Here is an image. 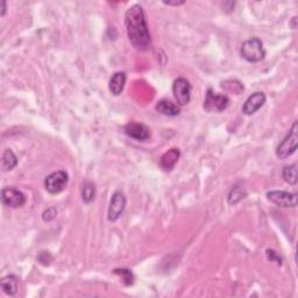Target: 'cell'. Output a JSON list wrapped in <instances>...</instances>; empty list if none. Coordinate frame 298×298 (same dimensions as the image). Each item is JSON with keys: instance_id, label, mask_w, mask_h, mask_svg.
Returning a JSON list of instances; mask_svg holds the SVG:
<instances>
[{"instance_id": "30bf717a", "label": "cell", "mask_w": 298, "mask_h": 298, "mask_svg": "<svg viewBox=\"0 0 298 298\" xmlns=\"http://www.w3.org/2000/svg\"><path fill=\"white\" fill-rule=\"evenodd\" d=\"M125 133L137 141H146L150 138V129L144 124L129 122L125 126Z\"/></svg>"}, {"instance_id": "7402d4cb", "label": "cell", "mask_w": 298, "mask_h": 298, "mask_svg": "<svg viewBox=\"0 0 298 298\" xmlns=\"http://www.w3.org/2000/svg\"><path fill=\"white\" fill-rule=\"evenodd\" d=\"M267 254H268L269 259L272 260V261H276L277 263H279V264H281V263H282V262H281V259H280V256H277V254H276L275 250H273V249H268V250H267Z\"/></svg>"}, {"instance_id": "7c38bea8", "label": "cell", "mask_w": 298, "mask_h": 298, "mask_svg": "<svg viewBox=\"0 0 298 298\" xmlns=\"http://www.w3.org/2000/svg\"><path fill=\"white\" fill-rule=\"evenodd\" d=\"M180 156H181V152L180 149L177 148H173L167 152L165 154L162 155L161 160H160V165L161 168L165 170V172H170L176 163L180 160Z\"/></svg>"}, {"instance_id": "2e32d148", "label": "cell", "mask_w": 298, "mask_h": 298, "mask_svg": "<svg viewBox=\"0 0 298 298\" xmlns=\"http://www.w3.org/2000/svg\"><path fill=\"white\" fill-rule=\"evenodd\" d=\"M282 176L283 180L291 185H296L298 181V173H297V165L290 164L285 165L283 170H282Z\"/></svg>"}, {"instance_id": "8992f818", "label": "cell", "mask_w": 298, "mask_h": 298, "mask_svg": "<svg viewBox=\"0 0 298 298\" xmlns=\"http://www.w3.org/2000/svg\"><path fill=\"white\" fill-rule=\"evenodd\" d=\"M191 90L192 86L188 79L180 77L174 82L173 93L178 105L185 106L189 104L190 99H191Z\"/></svg>"}, {"instance_id": "277c9868", "label": "cell", "mask_w": 298, "mask_h": 298, "mask_svg": "<svg viewBox=\"0 0 298 298\" xmlns=\"http://www.w3.org/2000/svg\"><path fill=\"white\" fill-rule=\"evenodd\" d=\"M68 182H69L68 174L64 170H58V172L51 173L46 177L45 188L49 193L56 194L62 192L67 188Z\"/></svg>"}, {"instance_id": "9a60e30c", "label": "cell", "mask_w": 298, "mask_h": 298, "mask_svg": "<svg viewBox=\"0 0 298 298\" xmlns=\"http://www.w3.org/2000/svg\"><path fill=\"white\" fill-rule=\"evenodd\" d=\"M4 292L9 296H14L18 292V279L14 275H7L0 281Z\"/></svg>"}, {"instance_id": "e0dca14e", "label": "cell", "mask_w": 298, "mask_h": 298, "mask_svg": "<svg viewBox=\"0 0 298 298\" xmlns=\"http://www.w3.org/2000/svg\"><path fill=\"white\" fill-rule=\"evenodd\" d=\"M17 164H18V158L13 153V150L6 149L3 154V169L5 170V172H10V170L15 168V165Z\"/></svg>"}, {"instance_id": "ac0fdd59", "label": "cell", "mask_w": 298, "mask_h": 298, "mask_svg": "<svg viewBox=\"0 0 298 298\" xmlns=\"http://www.w3.org/2000/svg\"><path fill=\"white\" fill-rule=\"evenodd\" d=\"M94 197H96V186L92 182L90 181H86L84 182V184H83V189H82V200L86 204H89V203L92 202L94 200Z\"/></svg>"}, {"instance_id": "603a6c76", "label": "cell", "mask_w": 298, "mask_h": 298, "mask_svg": "<svg viewBox=\"0 0 298 298\" xmlns=\"http://www.w3.org/2000/svg\"><path fill=\"white\" fill-rule=\"evenodd\" d=\"M165 5H174V6H178V5H183L184 4V2H164Z\"/></svg>"}, {"instance_id": "cb8c5ba5", "label": "cell", "mask_w": 298, "mask_h": 298, "mask_svg": "<svg viewBox=\"0 0 298 298\" xmlns=\"http://www.w3.org/2000/svg\"><path fill=\"white\" fill-rule=\"evenodd\" d=\"M6 13V3L2 2V17H4Z\"/></svg>"}, {"instance_id": "7a4b0ae2", "label": "cell", "mask_w": 298, "mask_h": 298, "mask_svg": "<svg viewBox=\"0 0 298 298\" xmlns=\"http://www.w3.org/2000/svg\"><path fill=\"white\" fill-rule=\"evenodd\" d=\"M240 54L242 58L249 63L260 62L266 56V50L263 48V43L260 39L253 38L245 41L241 46Z\"/></svg>"}, {"instance_id": "52a82bcc", "label": "cell", "mask_w": 298, "mask_h": 298, "mask_svg": "<svg viewBox=\"0 0 298 298\" xmlns=\"http://www.w3.org/2000/svg\"><path fill=\"white\" fill-rule=\"evenodd\" d=\"M267 198L274 204L280 206V208H296L298 203V197L296 193L288 192V191H279V190H274V191L267 192Z\"/></svg>"}, {"instance_id": "4fadbf2b", "label": "cell", "mask_w": 298, "mask_h": 298, "mask_svg": "<svg viewBox=\"0 0 298 298\" xmlns=\"http://www.w3.org/2000/svg\"><path fill=\"white\" fill-rule=\"evenodd\" d=\"M126 79H127L126 74L122 73V71H118V73H116L112 77H111L109 86H110V91L114 94V96H119V94L124 91Z\"/></svg>"}, {"instance_id": "5bb4252c", "label": "cell", "mask_w": 298, "mask_h": 298, "mask_svg": "<svg viewBox=\"0 0 298 298\" xmlns=\"http://www.w3.org/2000/svg\"><path fill=\"white\" fill-rule=\"evenodd\" d=\"M156 111L160 112L163 116L168 117H176L180 114L181 110L176 104H174L173 102L167 101V99H162L156 104Z\"/></svg>"}, {"instance_id": "ba28073f", "label": "cell", "mask_w": 298, "mask_h": 298, "mask_svg": "<svg viewBox=\"0 0 298 298\" xmlns=\"http://www.w3.org/2000/svg\"><path fill=\"white\" fill-rule=\"evenodd\" d=\"M2 202L5 206L18 209L25 205L26 196L15 188H5L2 191Z\"/></svg>"}, {"instance_id": "3957f363", "label": "cell", "mask_w": 298, "mask_h": 298, "mask_svg": "<svg viewBox=\"0 0 298 298\" xmlns=\"http://www.w3.org/2000/svg\"><path fill=\"white\" fill-rule=\"evenodd\" d=\"M297 142H298V125L295 121L292 125V128L290 129L289 134L284 138V140L281 142L276 149L277 157L281 160L289 157L292 155L297 149Z\"/></svg>"}, {"instance_id": "9c48e42d", "label": "cell", "mask_w": 298, "mask_h": 298, "mask_svg": "<svg viewBox=\"0 0 298 298\" xmlns=\"http://www.w3.org/2000/svg\"><path fill=\"white\" fill-rule=\"evenodd\" d=\"M126 208V197L125 194L117 191L113 193L112 198H111L110 206H109V213H107V218H109L110 221H117L120 216L124 212Z\"/></svg>"}, {"instance_id": "5b68a950", "label": "cell", "mask_w": 298, "mask_h": 298, "mask_svg": "<svg viewBox=\"0 0 298 298\" xmlns=\"http://www.w3.org/2000/svg\"><path fill=\"white\" fill-rule=\"evenodd\" d=\"M229 104V98L226 94H218L213 92L212 89H209L206 92L204 101V109L208 112H222L227 109Z\"/></svg>"}, {"instance_id": "6da1fadb", "label": "cell", "mask_w": 298, "mask_h": 298, "mask_svg": "<svg viewBox=\"0 0 298 298\" xmlns=\"http://www.w3.org/2000/svg\"><path fill=\"white\" fill-rule=\"evenodd\" d=\"M125 26L129 41L135 49L145 51L149 48L152 39L142 6L133 5L126 11Z\"/></svg>"}, {"instance_id": "ffe728a7", "label": "cell", "mask_w": 298, "mask_h": 298, "mask_svg": "<svg viewBox=\"0 0 298 298\" xmlns=\"http://www.w3.org/2000/svg\"><path fill=\"white\" fill-rule=\"evenodd\" d=\"M113 273L116 274V275H119L121 277L125 285H132L134 283V275L129 269H126V268L114 269Z\"/></svg>"}, {"instance_id": "d6986e66", "label": "cell", "mask_w": 298, "mask_h": 298, "mask_svg": "<svg viewBox=\"0 0 298 298\" xmlns=\"http://www.w3.org/2000/svg\"><path fill=\"white\" fill-rule=\"evenodd\" d=\"M246 196H247V192H246L245 188L236 185L228 194V204L236 205L237 203H239L241 200H244Z\"/></svg>"}, {"instance_id": "8fae6325", "label": "cell", "mask_w": 298, "mask_h": 298, "mask_svg": "<svg viewBox=\"0 0 298 298\" xmlns=\"http://www.w3.org/2000/svg\"><path fill=\"white\" fill-rule=\"evenodd\" d=\"M266 103V94L263 92H255L252 96L247 98L245 102L244 106H242V112L246 116H252V114L256 113Z\"/></svg>"}, {"instance_id": "44dd1931", "label": "cell", "mask_w": 298, "mask_h": 298, "mask_svg": "<svg viewBox=\"0 0 298 298\" xmlns=\"http://www.w3.org/2000/svg\"><path fill=\"white\" fill-rule=\"evenodd\" d=\"M56 214H57V211H56V209L55 208H49V209H47L45 212H43V214H42V219L45 220V221H51L54 219L55 217H56Z\"/></svg>"}]
</instances>
